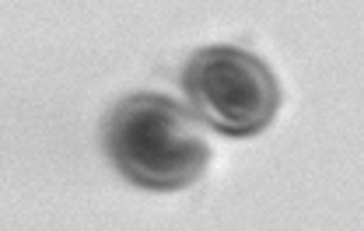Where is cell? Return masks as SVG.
Listing matches in <instances>:
<instances>
[{
  "instance_id": "6da1fadb",
  "label": "cell",
  "mask_w": 364,
  "mask_h": 231,
  "mask_svg": "<svg viewBox=\"0 0 364 231\" xmlns=\"http://www.w3.org/2000/svg\"><path fill=\"white\" fill-rule=\"evenodd\" d=\"M105 154L127 183L151 193L193 186L210 165L203 119L168 95H130L105 119Z\"/></svg>"
},
{
  "instance_id": "7a4b0ae2",
  "label": "cell",
  "mask_w": 364,
  "mask_h": 231,
  "mask_svg": "<svg viewBox=\"0 0 364 231\" xmlns=\"http://www.w3.org/2000/svg\"><path fill=\"white\" fill-rule=\"evenodd\" d=\"M182 92L203 127L238 140L263 134L280 109L270 63L242 46L196 49L182 70Z\"/></svg>"
}]
</instances>
